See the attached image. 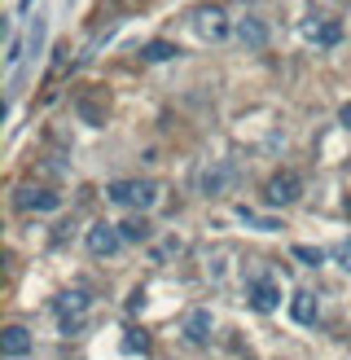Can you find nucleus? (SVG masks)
<instances>
[{"label":"nucleus","instance_id":"nucleus-1","mask_svg":"<svg viewBox=\"0 0 351 360\" xmlns=\"http://www.w3.org/2000/svg\"><path fill=\"white\" fill-rule=\"evenodd\" d=\"M105 198H110L114 207L150 211L158 202V185H154V180H114V185H105Z\"/></svg>","mask_w":351,"mask_h":360},{"label":"nucleus","instance_id":"nucleus-15","mask_svg":"<svg viewBox=\"0 0 351 360\" xmlns=\"http://www.w3.org/2000/svg\"><path fill=\"white\" fill-rule=\"evenodd\" d=\"M176 53H180V49H176V44H167V40H150L145 49H140V58H145V62H171Z\"/></svg>","mask_w":351,"mask_h":360},{"label":"nucleus","instance_id":"nucleus-23","mask_svg":"<svg viewBox=\"0 0 351 360\" xmlns=\"http://www.w3.org/2000/svg\"><path fill=\"white\" fill-rule=\"evenodd\" d=\"M22 5H31V0H22Z\"/></svg>","mask_w":351,"mask_h":360},{"label":"nucleus","instance_id":"nucleus-16","mask_svg":"<svg viewBox=\"0 0 351 360\" xmlns=\"http://www.w3.org/2000/svg\"><path fill=\"white\" fill-rule=\"evenodd\" d=\"M294 259H303L307 268H321V264H325V250H316V246H294Z\"/></svg>","mask_w":351,"mask_h":360},{"label":"nucleus","instance_id":"nucleus-5","mask_svg":"<svg viewBox=\"0 0 351 360\" xmlns=\"http://www.w3.org/2000/svg\"><path fill=\"white\" fill-rule=\"evenodd\" d=\"M13 202H18V211H58L62 207V193H53V189H18L13 193Z\"/></svg>","mask_w":351,"mask_h":360},{"label":"nucleus","instance_id":"nucleus-3","mask_svg":"<svg viewBox=\"0 0 351 360\" xmlns=\"http://www.w3.org/2000/svg\"><path fill=\"white\" fill-rule=\"evenodd\" d=\"M88 303H93V299H88L84 290H66V295L53 299V312H58V321H62V330H66V334H70V330H75L79 321H84Z\"/></svg>","mask_w":351,"mask_h":360},{"label":"nucleus","instance_id":"nucleus-8","mask_svg":"<svg viewBox=\"0 0 351 360\" xmlns=\"http://www.w3.org/2000/svg\"><path fill=\"white\" fill-rule=\"evenodd\" d=\"M224 9H216V5H211V9H198V35H202V40H224Z\"/></svg>","mask_w":351,"mask_h":360},{"label":"nucleus","instance_id":"nucleus-7","mask_svg":"<svg viewBox=\"0 0 351 360\" xmlns=\"http://www.w3.org/2000/svg\"><path fill=\"white\" fill-rule=\"evenodd\" d=\"M0 352H5V360L27 356V352H31V334H27L22 326H9L5 334H0Z\"/></svg>","mask_w":351,"mask_h":360},{"label":"nucleus","instance_id":"nucleus-18","mask_svg":"<svg viewBox=\"0 0 351 360\" xmlns=\"http://www.w3.org/2000/svg\"><path fill=\"white\" fill-rule=\"evenodd\" d=\"M44 44V18H35V27H31V53Z\"/></svg>","mask_w":351,"mask_h":360},{"label":"nucleus","instance_id":"nucleus-14","mask_svg":"<svg viewBox=\"0 0 351 360\" xmlns=\"http://www.w3.org/2000/svg\"><path fill=\"white\" fill-rule=\"evenodd\" d=\"M119 233H123V242H150V220L145 215H132V220L119 224Z\"/></svg>","mask_w":351,"mask_h":360},{"label":"nucleus","instance_id":"nucleus-22","mask_svg":"<svg viewBox=\"0 0 351 360\" xmlns=\"http://www.w3.org/2000/svg\"><path fill=\"white\" fill-rule=\"evenodd\" d=\"M347 215H351V198H347Z\"/></svg>","mask_w":351,"mask_h":360},{"label":"nucleus","instance_id":"nucleus-10","mask_svg":"<svg viewBox=\"0 0 351 360\" xmlns=\"http://www.w3.org/2000/svg\"><path fill=\"white\" fill-rule=\"evenodd\" d=\"M237 40L246 49H263V44H268V27H263V18H241V22H237Z\"/></svg>","mask_w":351,"mask_h":360},{"label":"nucleus","instance_id":"nucleus-17","mask_svg":"<svg viewBox=\"0 0 351 360\" xmlns=\"http://www.w3.org/2000/svg\"><path fill=\"white\" fill-rule=\"evenodd\" d=\"M123 352H150L145 330H128V338H123Z\"/></svg>","mask_w":351,"mask_h":360},{"label":"nucleus","instance_id":"nucleus-21","mask_svg":"<svg viewBox=\"0 0 351 360\" xmlns=\"http://www.w3.org/2000/svg\"><path fill=\"white\" fill-rule=\"evenodd\" d=\"M338 259H343V268H351V246H343V250H338Z\"/></svg>","mask_w":351,"mask_h":360},{"label":"nucleus","instance_id":"nucleus-11","mask_svg":"<svg viewBox=\"0 0 351 360\" xmlns=\"http://www.w3.org/2000/svg\"><path fill=\"white\" fill-rule=\"evenodd\" d=\"M303 35H307V40H316V44H325V49H333V44L343 40V27L338 22H307Z\"/></svg>","mask_w":351,"mask_h":360},{"label":"nucleus","instance_id":"nucleus-6","mask_svg":"<svg viewBox=\"0 0 351 360\" xmlns=\"http://www.w3.org/2000/svg\"><path fill=\"white\" fill-rule=\"evenodd\" d=\"M277 303H281V281L263 273V277L251 285V308H255V312H272Z\"/></svg>","mask_w":351,"mask_h":360},{"label":"nucleus","instance_id":"nucleus-2","mask_svg":"<svg viewBox=\"0 0 351 360\" xmlns=\"http://www.w3.org/2000/svg\"><path fill=\"white\" fill-rule=\"evenodd\" d=\"M298 198H303V180L294 172H277L268 185H263V202L268 207H294Z\"/></svg>","mask_w":351,"mask_h":360},{"label":"nucleus","instance_id":"nucleus-12","mask_svg":"<svg viewBox=\"0 0 351 360\" xmlns=\"http://www.w3.org/2000/svg\"><path fill=\"white\" fill-rule=\"evenodd\" d=\"M290 316L298 321V326H312V321H316V295L298 290V295L290 299Z\"/></svg>","mask_w":351,"mask_h":360},{"label":"nucleus","instance_id":"nucleus-4","mask_svg":"<svg viewBox=\"0 0 351 360\" xmlns=\"http://www.w3.org/2000/svg\"><path fill=\"white\" fill-rule=\"evenodd\" d=\"M84 246L93 250L97 259H105V255H114V250L123 246V233H119V224H105L101 220V224H93V229L84 233Z\"/></svg>","mask_w":351,"mask_h":360},{"label":"nucleus","instance_id":"nucleus-20","mask_svg":"<svg viewBox=\"0 0 351 360\" xmlns=\"http://www.w3.org/2000/svg\"><path fill=\"white\" fill-rule=\"evenodd\" d=\"M338 123H343V128H351V101H347L343 110H338Z\"/></svg>","mask_w":351,"mask_h":360},{"label":"nucleus","instance_id":"nucleus-19","mask_svg":"<svg viewBox=\"0 0 351 360\" xmlns=\"http://www.w3.org/2000/svg\"><path fill=\"white\" fill-rule=\"evenodd\" d=\"M128 308H132V312H140V308H145V290H136V295L128 299Z\"/></svg>","mask_w":351,"mask_h":360},{"label":"nucleus","instance_id":"nucleus-13","mask_svg":"<svg viewBox=\"0 0 351 360\" xmlns=\"http://www.w3.org/2000/svg\"><path fill=\"white\" fill-rule=\"evenodd\" d=\"M228 180H233V167H228V163H216V167H206V172H202L198 185H202V193H220Z\"/></svg>","mask_w":351,"mask_h":360},{"label":"nucleus","instance_id":"nucleus-9","mask_svg":"<svg viewBox=\"0 0 351 360\" xmlns=\"http://www.w3.org/2000/svg\"><path fill=\"white\" fill-rule=\"evenodd\" d=\"M185 338L193 347H202V343H211V312L206 308H198V312H189V321H185Z\"/></svg>","mask_w":351,"mask_h":360}]
</instances>
